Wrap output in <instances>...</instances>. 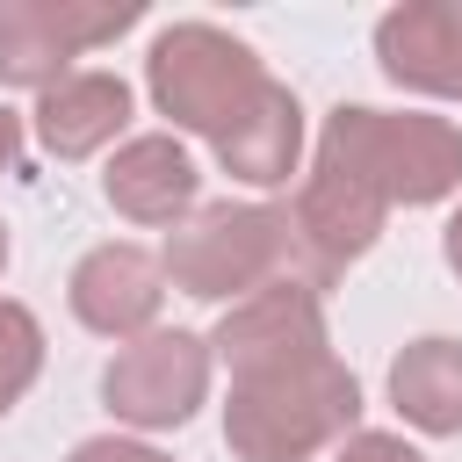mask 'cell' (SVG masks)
<instances>
[{
	"mask_svg": "<svg viewBox=\"0 0 462 462\" xmlns=\"http://www.w3.org/2000/svg\"><path fill=\"white\" fill-rule=\"evenodd\" d=\"M390 404L433 440L462 433V339H411L390 361Z\"/></svg>",
	"mask_w": 462,
	"mask_h": 462,
	"instance_id": "13",
	"label": "cell"
},
{
	"mask_svg": "<svg viewBox=\"0 0 462 462\" xmlns=\"http://www.w3.org/2000/svg\"><path fill=\"white\" fill-rule=\"evenodd\" d=\"M159 303H166V260L144 253V245H94L72 267V318L87 332H101V339L130 346V339L159 332L152 325Z\"/></svg>",
	"mask_w": 462,
	"mask_h": 462,
	"instance_id": "9",
	"label": "cell"
},
{
	"mask_svg": "<svg viewBox=\"0 0 462 462\" xmlns=\"http://www.w3.org/2000/svg\"><path fill=\"white\" fill-rule=\"evenodd\" d=\"M137 0H0V87H58L79 51L123 36Z\"/></svg>",
	"mask_w": 462,
	"mask_h": 462,
	"instance_id": "6",
	"label": "cell"
},
{
	"mask_svg": "<svg viewBox=\"0 0 462 462\" xmlns=\"http://www.w3.org/2000/svg\"><path fill=\"white\" fill-rule=\"evenodd\" d=\"M144 87L159 101V116H173V130L209 137V152H224L282 87L231 29L217 22H173L159 29L152 58H144Z\"/></svg>",
	"mask_w": 462,
	"mask_h": 462,
	"instance_id": "1",
	"label": "cell"
},
{
	"mask_svg": "<svg viewBox=\"0 0 462 462\" xmlns=\"http://www.w3.org/2000/svg\"><path fill=\"white\" fill-rule=\"evenodd\" d=\"M318 152L346 159L383 188V202L419 209L462 188V130L448 116H390V108H332Z\"/></svg>",
	"mask_w": 462,
	"mask_h": 462,
	"instance_id": "4",
	"label": "cell"
},
{
	"mask_svg": "<svg viewBox=\"0 0 462 462\" xmlns=\"http://www.w3.org/2000/svg\"><path fill=\"white\" fill-rule=\"evenodd\" d=\"M159 260H166V282L180 296H202V303H238L282 274L310 282L296 217L274 202H209L188 224H173Z\"/></svg>",
	"mask_w": 462,
	"mask_h": 462,
	"instance_id": "2",
	"label": "cell"
},
{
	"mask_svg": "<svg viewBox=\"0 0 462 462\" xmlns=\"http://www.w3.org/2000/svg\"><path fill=\"white\" fill-rule=\"evenodd\" d=\"M0 267H7V224H0Z\"/></svg>",
	"mask_w": 462,
	"mask_h": 462,
	"instance_id": "20",
	"label": "cell"
},
{
	"mask_svg": "<svg viewBox=\"0 0 462 462\" xmlns=\"http://www.w3.org/2000/svg\"><path fill=\"white\" fill-rule=\"evenodd\" d=\"M101 397L123 426L166 433L188 426L195 404L209 397V339L195 332H144L130 346H116V361L101 368Z\"/></svg>",
	"mask_w": 462,
	"mask_h": 462,
	"instance_id": "7",
	"label": "cell"
},
{
	"mask_svg": "<svg viewBox=\"0 0 462 462\" xmlns=\"http://www.w3.org/2000/svg\"><path fill=\"white\" fill-rule=\"evenodd\" d=\"M130 123V87L116 72H65L36 94V144L51 159H87Z\"/></svg>",
	"mask_w": 462,
	"mask_h": 462,
	"instance_id": "12",
	"label": "cell"
},
{
	"mask_svg": "<svg viewBox=\"0 0 462 462\" xmlns=\"http://www.w3.org/2000/svg\"><path fill=\"white\" fill-rule=\"evenodd\" d=\"M332 462H426V455L411 440H397V433H346Z\"/></svg>",
	"mask_w": 462,
	"mask_h": 462,
	"instance_id": "16",
	"label": "cell"
},
{
	"mask_svg": "<svg viewBox=\"0 0 462 462\" xmlns=\"http://www.w3.org/2000/svg\"><path fill=\"white\" fill-rule=\"evenodd\" d=\"M14 152H22V116H7V108H0V173L14 166Z\"/></svg>",
	"mask_w": 462,
	"mask_h": 462,
	"instance_id": "18",
	"label": "cell"
},
{
	"mask_svg": "<svg viewBox=\"0 0 462 462\" xmlns=\"http://www.w3.org/2000/svg\"><path fill=\"white\" fill-rule=\"evenodd\" d=\"M101 188H108V202H116L130 224H180V217L195 209L202 173H195V159H188V144H180L173 130H152V137H130V144L108 159Z\"/></svg>",
	"mask_w": 462,
	"mask_h": 462,
	"instance_id": "11",
	"label": "cell"
},
{
	"mask_svg": "<svg viewBox=\"0 0 462 462\" xmlns=\"http://www.w3.org/2000/svg\"><path fill=\"white\" fill-rule=\"evenodd\" d=\"M440 253H448V267L462 274V202H455V217H448V231H440Z\"/></svg>",
	"mask_w": 462,
	"mask_h": 462,
	"instance_id": "19",
	"label": "cell"
},
{
	"mask_svg": "<svg viewBox=\"0 0 462 462\" xmlns=\"http://www.w3.org/2000/svg\"><path fill=\"white\" fill-rule=\"evenodd\" d=\"M217 159H224V173L245 180V188H282V180L296 173V159H303V101H296L289 87H274L267 108H260Z\"/></svg>",
	"mask_w": 462,
	"mask_h": 462,
	"instance_id": "14",
	"label": "cell"
},
{
	"mask_svg": "<svg viewBox=\"0 0 462 462\" xmlns=\"http://www.w3.org/2000/svg\"><path fill=\"white\" fill-rule=\"evenodd\" d=\"M361 419V383L339 354L289 368V375H253L231 383L224 404V440L238 462H310L318 448H339Z\"/></svg>",
	"mask_w": 462,
	"mask_h": 462,
	"instance_id": "3",
	"label": "cell"
},
{
	"mask_svg": "<svg viewBox=\"0 0 462 462\" xmlns=\"http://www.w3.org/2000/svg\"><path fill=\"white\" fill-rule=\"evenodd\" d=\"M209 354L231 368V383H253V375H289V368H310L325 361V310H318V289L282 274L253 296H238L217 332H209Z\"/></svg>",
	"mask_w": 462,
	"mask_h": 462,
	"instance_id": "5",
	"label": "cell"
},
{
	"mask_svg": "<svg viewBox=\"0 0 462 462\" xmlns=\"http://www.w3.org/2000/svg\"><path fill=\"white\" fill-rule=\"evenodd\" d=\"M375 58L397 87L462 101V0H404L375 22Z\"/></svg>",
	"mask_w": 462,
	"mask_h": 462,
	"instance_id": "10",
	"label": "cell"
},
{
	"mask_svg": "<svg viewBox=\"0 0 462 462\" xmlns=\"http://www.w3.org/2000/svg\"><path fill=\"white\" fill-rule=\"evenodd\" d=\"M36 368H43V325L0 296V411L36 383Z\"/></svg>",
	"mask_w": 462,
	"mask_h": 462,
	"instance_id": "15",
	"label": "cell"
},
{
	"mask_svg": "<svg viewBox=\"0 0 462 462\" xmlns=\"http://www.w3.org/2000/svg\"><path fill=\"white\" fill-rule=\"evenodd\" d=\"M289 217H296V238H303V260H310V289H325V282H339V274L375 245L390 202H383V188H375L368 173H354L346 159L318 152L310 173H303V188H296V209H289Z\"/></svg>",
	"mask_w": 462,
	"mask_h": 462,
	"instance_id": "8",
	"label": "cell"
},
{
	"mask_svg": "<svg viewBox=\"0 0 462 462\" xmlns=\"http://www.w3.org/2000/svg\"><path fill=\"white\" fill-rule=\"evenodd\" d=\"M65 462H173V455H159V448H144V440H123V433H94V440H79Z\"/></svg>",
	"mask_w": 462,
	"mask_h": 462,
	"instance_id": "17",
	"label": "cell"
}]
</instances>
